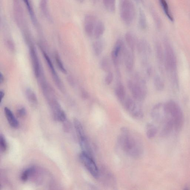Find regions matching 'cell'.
Segmentation results:
<instances>
[{
  "mask_svg": "<svg viewBox=\"0 0 190 190\" xmlns=\"http://www.w3.org/2000/svg\"><path fill=\"white\" fill-rule=\"evenodd\" d=\"M150 13H151L152 16L153 17L154 22H155V25H156L157 28H160L161 26V21L160 16L157 13L155 9L151 7L150 9Z\"/></svg>",
  "mask_w": 190,
  "mask_h": 190,
  "instance_id": "29",
  "label": "cell"
},
{
  "mask_svg": "<svg viewBox=\"0 0 190 190\" xmlns=\"http://www.w3.org/2000/svg\"><path fill=\"white\" fill-rule=\"evenodd\" d=\"M153 84L156 89L158 91H162L164 89L165 84L161 78L158 75L154 77Z\"/></svg>",
  "mask_w": 190,
  "mask_h": 190,
  "instance_id": "27",
  "label": "cell"
},
{
  "mask_svg": "<svg viewBox=\"0 0 190 190\" xmlns=\"http://www.w3.org/2000/svg\"><path fill=\"white\" fill-rule=\"evenodd\" d=\"M125 39L129 48L134 52L138 40L134 34L131 32H127L125 35Z\"/></svg>",
  "mask_w": 190,
  "mask_h": 190,
  "instance_id": "16",
  "label": "cell"
},
{
  "mask_svg": "<svg viewBox=\"0 0 190 190\" xmlns=\"http://www.w3.org/2000/svg\"><path fill=\"white\" fill-rule=\"evenodd\" d=\"M100 67L102 71L108 73L111 71V66L110 61L107 57H104L101 60Z\"/></svg>",
  "mask_w": 190,
  "mask_h": 190,
  "instance_id": "26",
  "label": "cell"
},
{
  "mask_svg": "<svg viewBox=\"0 0 190 190\" xmlns=\"http://www.w3.org/2000/svg\"><path fill=\"white\" fill-rule=\"evenodd\" d=\"M165 109L168 117L172 121L174 130L180 131L184 124V117L182 111L178 104L173 100L165 103Z\"/></svg>",
  "mask_w": 190,
  "mask_h": 190,
  "instance_id": "4",
  "label": "cell"
},
{
  "mask_svg": "<svg viewBox=\"0 0 190 190\" xmlns=\"http://www.w3.org/2000/svg\"><path fill=\"white\" fill-rule=\"evenodd\" d=\"M157 128L154 125L149 123L146 127V134L147 137L149 139H152L155 137L157 134Z\"/></svg>",
  "mask_w": 190,
  "mask_h": 190,
  "instance_id": "25",
  "label": "cell"
},
{
  "mask_svg": "<svg viewBox=\"0 0 190 190\" xmlns=\"http://www.w3.org/2000/svg\"><path fill=\"white\" fill-rule=\"evenodd\" d=\"M118 142L121 149L129 157L138 159L142 156L143 142L140 136L131 130L126 127L121 128Z\"/></svg>",
  "mask_w": 190,
  "mask_h": 190,
  "instance_id": "1",
  "label": "cell"
},
{
  "mask_svg": "<svg viewBox=\"0 0 190 190\" xmlns=\"http://www.w3.org/2000/svg\"><path fill=\"white\" fill-rule=\"evenodd\" d=\"M5 92L4 91L2 90H1V91H0V96H1V103H2V101L3 98H4V97L5 96Z\"/></svg>",
  "mask_w": 190,
  "mask_h": 190,
  "instance_id": "38",
  "label": "cell"
},
{
  "mask_svg": "<svg viewBox=\"0 0 190 190\" xmlns=\"http://www.w3.org/2000/svg\"><path fill=\"white\" fill-rule=\"evenodd\" d=\"M97 20L93 15L87 14L85 16L84 20V29L86 35L89 37L93 36L95 29Z\"/></svg>",
  "mask_w": 190,
  "mask_h": 190,
  "instance_id": "11",
  "label": "cell"
},
{
  "mask_svg": "<svg viewBox=\"0 0 190 190\" xmlns=\"http://www.w3.org/2000/svg\"><path fill=\"white\" fill-rule=\"evenodd\" d=\"M4 112L9 124L12 127L17 129L20 126V123L18 120L15 117L14 114L11 109L5 107L4 108Z\"/></svg>",
  "mask_w": 190,
  "mask_h": 190,
  "instance_id": "15",
  "label": "cell"
},
{
  "mask_svg": "<svg viewBox=\"0 0 190 190\" xmlns=\"http://www.w3.org/2000/svg\"><path fill=\"white\" fill-rule=\"evenodd\" d=\"M104 7L107 11L109 12L110 9V1L109 0H102Z\"/></svg>",
  "mask_w": 190,
  "mask_h": 190,
  "instance_id": "36",
  "label": "cell"
},
{
  "mask_svg": "<svg viewBox=\"0 0 190 190\" xmlns=\"http://www.w3.org/2000/svg\"><path fill=\"white\" fill-rule=\"evenodd\" d=\"M138 26L142 30H145L147 28L146 15L142 9L140 8L138 10Z\"/></svg>",
  "mask_w": 190,
  "mask_h": 190,
  "instance_id": "21",
  "label": "cell"
},
{
  "mask_svg": "<svg viewBox=\"0 0 190 190\" xmlns=\"http://www.w3.org/2000/svg\"><path fill=\"white\" fill-rule=\"evenodd\" d=\"M115 92L118 100L121 104L122 103L126 98L125 88L122 83L120 82L118 83Z\"/></svg>",
  "mask_w": 190,
  "mask_h": 190,
  "instance_id": "17",
  "label": "cell"
},
{
  "mask_svg": "<svg viewBox=\"0 0 190 190\" xmlns=\"http://www.w3.org/2000/svg\"><path fill=\"white\" fill-rule=\"evenodd\" d=\"M5 78L4 76L1 73H0V83L1 84L3 83L4 81Z\"/></svg>",
  "mask_w": 190,
  "mask_h": 190,
  "instance_id": "39",
  "label": "cell"
},
{
  "mask_svg": "<svg viewBox=\"0 0 190 190\" xmlns=\"http://www.w3.org/2000/svg\"><path fill=\"white\" fill-rule=\"evenodd\" d=\"M156 53L157 61L161 65H164L165 56H164V50L161 44L159 42H157L155 44Z\"/></svg>",
  "mask_w": 190,
  "mask_h": 190,
  "instance_id": "20",
  "label": "cell"
},
{
  "mask_svg": "<svg viewBox=\"0 0 190 190\" xmlns=\"http://www.w3.org/2000/svg\"><path fill=\"white\" fill-rule=\"evenodd\" d=\"M164 47V66L166 70L170 75L171 80L174 86H178L177 73V60L175 53L170 42L167 38L163 40Z\"/></svg>",
  "mask_w": 190,
  "mask_h": 190,
  "instance_id": "2",
  "label": "cell"
},
{
  "mask_svg": "<svg viewBox=\"0 0 190 190\" xmlns=\"http://www.w3.org/2000/svg\"><path fill=\"white\" fill-rule=\"evenodd\" d=\"M110 1V9L109 12L113 13L116 11V0H109Z\"/></svg>",
  "mask_w": 190,
  "mask_h": 190,
  "instance_id": "35",
  "label": "cell"
},
{
  "mask_svg": "<svg viewBox=\"0 0 190 190\" xmlns=\"http://www.w3.org/2000/svg\"><path fill=\"white\" fill-rule=\"evenodd\" d=\"M42 53L44 59H45L46 63L48 66L49 69L51 72V73H52V77L54 80L55 83H56V84L57 85L58 88L60 89V90H63V87L62 83H61V80L60 79L57 73L56 72L50 58L49 57V56H48L45 51H43Z\"/></svg>",
  "mask_w": 190,
  "mask_h": 190,
  "instance_id": "12",
  "label": "cell"
},
{
  "mask_svg": "<svg viewBox=\"0 0 190 190\" xmlns=\"http://www.w3.org/2000/svg\"><path fill=\"white\" fill-rule=\"evenodd\" d=\"M105 30L104 24L102 21L97 20L94 29L93 36L95 39H100Z\"/></svg>",
  "mask_w": 190,
  "mask_h": 190,
  "instance_id": "19",
  "label": "cell"
},
{
  "mask_svg": "<svg viewBox=\"0 0 190 190\" xmlns=\"http://www.w3.org/2000/svg\"><path fill=\"white\" fill-rule=\"evenodd\" d=\"M93 1L94 2H95L96 1H97V0H93Z\"/></svg>",
  "mask_w": 190,
  "mask_h": 190,
  "instance_id": "42",
  "label": "cell"
},
{
  "mask_svg": "<svg viewBox=\"0 0 190 190\" xmlns=\"http://www.w3.org/2000/svg\"><path fill=\"white\" fill-rule=\"evenodd\" d=\"M136 48L141 58L142 65L149 64V59L152 55V51L148 41L144 39L138 40Z\"/></svg>",
  "mask_w": 190,
  "mask_h": 190,
  "instance_id": "9",
  "label": "cell"
},
{
  "mask_svg": "<svg viewBox=\"0 0 190 190\" xmlns=\"http://www.w3.org/2000/svg\"><path fill=\"white\" fill-rule=\"evenodd\" d=\"M35 168L34 167H30L24 170L21 175V181L23 182H26L35 171Z\"/></svg>",
  "mask_w": 190,
  "mask_h": 190,
  "instance_id": "28",
  "label": "cell"
},
{
  "mask_svg": "<svg viewBox=\"0 0 190 190\" xmlns=\"http://www.w3.org/2000/svg\"><path fill=\"white\" fill-rule=\"evenodd\" d=\"M25 95L27 100L32 104L36 105L38 103L37 97L35 92L31 89L27 88L25 90Z\"/></svg>",
  "mask_w": 190,
  "mask_h": 190,
  "instance_id": "24",
  "label": "cell"
},
{
  "mask_svg": "<svg viewBox=\"0 0 190 190\" xmlns=\"http://www.w3.org/2000/svg\"><path fill=\"white\" fill-rule=\"evenodd\" d=\"M23 1L24 2L25 4L27 7V8H28L29 13H30L31 18L32 21L33 22L34 24H36L37 23L36 18H35V14H34V12L31 6L30 2H29V0H23Z\"/></svg>",
  "mask_w": 190,
  "mask_h": 190,
  "instance_id": "31",
  "label": "cell"
},
{
  "mask_svg": "<svg viewBox=\"0 0 190 190\" xmlns=\"http://www.w3.org/2000/svg\"><path fill=\"white\" fill-rule=\"evenodd\" d=\"M114 79L113 73L112 72H109L107 73V74L104 80V81L107 85H110L112 83Z\"/></svg>",
  "mask_w": 190,
  "mask_h": 190,
  "instance_id": "33",
  "label": "cell"
},
{
  "mask_svg": "<svg viewBox=\"0 0 190 190\" xmlns=\"http://www.w3.org/2000/svg\"><path fill=\"white\" fill-rule=\"evenodd\" d=\"M136 102L134 99L128 97L121 104L127 112L134 119H142L144 116L143 109Z\"/></svg>",
  "mask_w": 190,
  "mask_h": 190,
  "instance_id": "7",
  "label": "cell"
},
{
  "mask_svg": "<svg viewBox=\"0 0 190 190\" xmlns=\"http://www.w3.org/2000/svg\"><path fill=\"white\" fill-rule=\"evenodd\" d=\"M78 2L82 3L84 2L85 0H76Z\"/></svg>",
  "mask_w": 190,
  "mask_h": 190,
  "instance_id": "41",
  "label": "cell"
},
{
  "mask_svg": "<svg viewBox=\"0 0 190 190\" xmlns=\"http://www.w3.org/2000/svg\"><path fill=\"white\" fill-rule=\"evenodd\" d=\"M55 57L56 64H57L58 67L59 68V69L60 70L62 73H65V74L66 73L67 71H66V68H65L60 58L59 54L56 53L55 54Z\"/></svg>",
  "mask_w": 190,
  "mask_h": 190,
  "instance_id": "30",
  "label": "cell"
},
{
  "mask_svg": "<svg viewBox=\"0 0 190 190\" xmlns=\"http://www.w3.org/2000/svg\"><path fill=\"white\" fill-rule=\"evenodd\" d=\"M82 97L84 99H88L89 98V94L86 91L83 90L82 91L81 93Z\"/></svg>",
  "mask_w": 190,
  "mask_h": 190,
  "instance_id": "37",
  "label": "cell"
},
{
  "mask_svg": "<svg viewBox=\"0 0 190 190\" xmlns=\"http://www.w3.org/2000/svg\"><path fill=\"white\" fill-rule=\"evenodd\" d=\"M161 6L166 16L171 21H174V18L172 14L167 0H159Z\"/></svg>",
  "mask_w": 190,
  "mask_h": 190,
  "instance_id": "23",
  "label": "cell"
},
{
  "mask_svg": "<svg viewBox=\"0 0 190 190\" xmlns=\"http://www.w3.org/2000/svg\"><path fill=\"white\" fill-rule=\"evenodd\" d=\"M73 123L79 140L83 139L86 137L83 126L80 121L77 119H75L73 120Z\"/></svg>",
  "mask_w": 190,
  "mask_h": 190,
  "instance_id": "22",
  "label": "cell"
},
{
  "mask_svg": "<svg viewBox=\"0 0 190 190\" xmlns=\"http://www.w3.org/2000/svg\"><path fill=\"white\" fill-rule=\"evenodd\" d=\"M133 51L129 49H126L124 54V61L125 66L128 71H132L134 64V56Z\"/></svg>",
  "mask_w": 190,
  "mask_h": 190,
  "instance_id": "14",
  "label": "cell"
},
{
  "mask_svg": "<svg viewBox=\"0 0 190 190\" xmlns=\"http://www.w3.org/2000/svg\"><path fill=\"white\" fill-rule=\"evenodd\" d=\"M134 1L138 4H140V3L143 4L144 2V0H134Z\"/></svg>",
  "mask_w": 190,
  "mask_h": 190,
  "instance_id": "40",
  "label": "cell"
},
{
  "mask_svg": "<svg viewBox=\"0 0 190 190\" xmlns=\"http://www.w3.org/2000/svg\"><path fill=\"white\" fill-rule=\"evenodd\" d=\"M127 48L122 39H119L116 41L111 53L112 60L114 66L118 68L120 65L124 61Z\"/></svg>",
  "mask_w": 190,
  "mask_h": 190,
  "instance_id": "6",
  "label": "cell"
},
{
  "mask_svg": "<svg viewBox=\"0 0 190 190\" xmlns=\"http://www.w3.org/2000/svg\"><path fill=\"white\" fill-rule=\"evenodd\" d=\"M27 114L26 109L24 107H21L17 109L16 115L18 118H23L26 116Z\"/></svg>",
  "mask_w": 190,
  "mask_h": 190,
  "instance_id": "34",
  "label": "cell"
},
{
  "mask_svg": "<svg viewBox=\"0 0 190 190\" xmlns=\"http://www.w3.org/2000/svg\"><path fill=\"white\" fill-rule=\"evenodd\" d=\"M30 52L34 74L37 78H39L41 74V70L36 51L33 47H31L30 48Z\"/></svg>",
  "mask_w": 190,
  "mask_h": 190,
  "instance_id": "13",
  "label": "cell"
},
{
  "mask_svg": "<svg viewBox=\"0 0 190 190\" xmlns=\"http://www.w3.org/2000/svg\"><path fill=\"white\" fill-rule=\"evenodd\" d=\"M127 87L133 99L137 102H141L146 97L148 89L144 78L139 73H135L133 80L127 81Z\"/></svg>",
  "mask_w": 190,
  "mask_h": 190,
  "instance_id": "3",
  "label": "cell"
},
{
  "mask_svg": "<svg viewBox=\"0 0 190 190\" xmlns=\"http://www.w3.org/2000/svg\"><path fill=\"white\" fill-rule=\"evenodd\" d=\"M151 116L154 120L157 122H162L167 117L165 110V104L160 103L154 106L152 109Z\"/></svg>",
  "mask_w": 190,
  "mask_h": 190,
  "instance_id": "10",
  "label": "cell"
},
{
  "mask_svg": "<svg viewBox=\"0 0 190 190\" xmlns=\"http://www.w3.org/2000/svg\"><path fill=\"white\" fill-rule=\"evenodd\" d=\"M0 146L2 151L4 152L6 151L7 149V144L4 135L2 134L0 136Z\"/></svg>",
  "mask_w": 190,
  "mask_h": 190,
  "instance_id": "32",
  "label": "cell"
},
{
  "mask_svg": "<svg viewBox=\"0 0 190 190\" xmlns=\"http://www.w3.org/2000/svg\"><path fill=\"white\" fill-rule=\"evenodd\" d=\"M80 159L91 176L95 179H98L100 170L94 160L93 156L82 152L80 155Z\"/></svg>",
  "mask_w": 190,
  "mask_h": 190,
  "instance_id": "8",
  "label": "cell"
},
{
  "mask_svg": "<svg viewBox=\"0 0 190 190\" xmlns=\"http://www.w3.org/2000/svg\"><path fill=\"white\" fill-rule=\"evenodd\" d=\"M92 50L95 55L99 56L103 52L105 48V42L100 39H97L92 45Z\"/></svg>",
  "mask_w": 190,
  "mask_h": 190,
  "instance_id": "18",
  "label": "cell"
},
{
  "mask_svg": "<svg viewBox=\"0 0 190 190\" xmlns=\"http://www.w3.org/2000/svg\"><path fill=\"white\" fill-rule=\"evenodd\" d=\"M119 10L123 23L128 26L131 25L136 15V8L132 0H120Z\"/></svg>",
  "mask_w": 190,
  "mask_h": 190,
  "instance_id": "5",
  "label": "cell"
}]
</instances>
